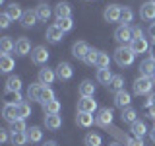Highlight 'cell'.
<instances>
[{
  "label": "cell",
  "instance_id": "obj_22",
  "mask_svg": "<svg viewBox=\"0 0 155 146\" xmlns=\"http://www.w3.org/2000/svg\"><path fill=\"white\" fill-rule=\"evenodd\" d=\"M78 90H80V96L81 97H93V94H95V86H93V82H91V80H84Z\"/></svg>",
  "mask_w": 155,
  "mask_h": 146
},
{
  "label": "cell",
  "instance_id": "obj_26",
  "mask_svg": "<svg viewBox=\"0 0 155 146\" xmlns=\"http://www.w3.org/2000/svg\"><path fill=\"white\" fill-rule=\"evenodd\" d=\"M43 111H45V115L60 113V101H58V99H51V101H47V103H43Z\"/></svg>",
  "mask_w": 155,
  "mask_h": 146
},
{
  "label": "cell",
  "instance_id": "obj_47",
  "mask_svg": "<svg viewBox=\"0 0 155 146\" xmlns=\"http://www.w3.org/2000/svg\"><path fill=\"white\" fill-rule=\"evenodd\" d=\"M132 31H134V39H136V37H143V29L140 27V26L132 27Z\"/></svg>",
  "mask_w": 155,
  "mask_h": 146
},
{
  "label": "cell",
  "instance_id": "obj_14",
  "mask_svg": "<svg viewBox=\"0 0 155 146\" xmlns=\"http://www.w3.org/2000/svg\"><path fill=\"white\" fill-rule=\"evenodd\" d=\"M54 78H56V72L52 70V68H41V70H39V82H41L43 86L52 84Z\"/></svg>",
  "mask_w": 155,
  "mask_h": 146
},
{
  "label": "cell",
  "instance_id": "obj_27",
  "mask_svg": "<svg viewBox=\"0 0 155 146\" xmlns=\"http://www.w3.org/2000/svg\"><path fill=\"white\" fill-rule=\"evenodd\" d=\"M4 101H6V105H19L23 101V97L19 92H8L6 90V94H4Z\"/></svg>",
  "mask_w": 155,
  "mask_h": 146
},
{
  "label": "cell",
  "instance_id": "obj_40",
  "mask_svg": "<svg viewBox=\"0 0 155 146\" xmlns=\"http://www.w3.org/2000/svg\"><path fill=\"white\" fill-rule=\"evenodd\" d=\"M56 26L66 33V31H72V27H74V22H72V18H62V19H56Z\"/></svg>",
  "mask_w": 155,
  "mask_h": 146
},
{
  "label": "cell",
  "instance_id": "obj_33",
  "mask_svg": "<svg viewBox=\"0 0 155 146\" xmlns=\"http://www.w3.org/2000/svg\"><path fill=\"white\" fill-rule=\"evenodd\" d=\"M35 12H37V16H39L41 22H47V19L52 16V10H51V6H47V4H39L35 8Z\"/></svg>",
  "mask_w": 155,
  "mask_h": 146
},
{
  "label": "cell",
  "instance_id": "obj_6",
  "mask_svg": "<svg viewBox=\"0 0 155 146\" xmlns=\"http://www.w3.org/2000/svg\"><path fill=\"white\" fill-rule=\"evenodd\" d=\"M78 111H80V113H95L97 101L93 97H81V99L78 101Z\"/></svg>",
  "mask_w": 155,
  "mask_h": 146
},
{
  "label": "cell",
  "instance_id": "obj_15",
  "mask_svg": "<svg viewBox=\"0 0 155 146\" xmlns=\"http://www.w3.org/2000/svg\"><path fill=\"white\" fill-rule=\"evenodd\" d=\"M87 53H89V45H87L85 41H78V43H74V47H72V55L76 58H81V61H84Z\"/></svg>",
  "mask_w": 155,
  "mask_h": 146
},
{
  "label": "cell",
  "instance_id": "obj_37",
  "mask_svg": "<svg viewBox=\"0 0 155 146\" xmlns=\"http://www.w3.org/2000/svg\"><path fill=\"white\" fill-rule=\"evenodd\" d=\"M132 19H134V12H132L128 6H124L122 12H120V22H122V26H128Z\"/></svg>",
  "mask_w": 155,
  "mask_h": 146
},
{
  "label": "cell",
  "instance_id": "obj_34",
  "mask_svg": "<svg viewBox=\"0 0 155 146\" xmlns=\"http://www.w3.org/2000/svg\"><path fill=\"white\" fill-rule=\"evenodd\" d=\"M27 138H29V142H41L43 140L41 127H31V129H27Z\"/></svg>",
  "mask_w": 155,
  "mask_h": 146
},
{
  "label": "cell",
  "instance_id": "obj_1",
  "mask_svg": "<svg viewBox=\"0 0 155 146\" xmlns=\"http://www.w3.org/2000/svg\"><path fill=\"white\" fill-rule=\"evenodd\" d=\"M134 58H136V53L128 45H126V47L120 45L114 51V61H116V64H118V66H130L134 62Z\"/></svg>",
  "mask_w": 155,
  "mask_h": 146
},
{
  "label": "cell",
  "instance_id": "obj_28",
  "mask_svg": "<svg viewBox=\"0 0 155 146\" xmlns=\"http://www.w3.org/2000/svg\"><path fill=\"white\" fill-rule=\"evenodd\" d=\"M10 142L14 146H25L29 142L27 133H10Z\"/></svg>",
  "mask_w": 155,
  "mask_h": 146
},
{
  "label": "cell",
  "instance_id": "obj_32",
  "mask_svg": "<svg viewBox=\"0 0 155 146\" xmlns=\"http://www.w3.org/2000/svg\"><path fill=\"white\" fill-rule=\"evenodd\" d=\"M145 133H147V127H145L143 121H136V123H132V134L136 136V138H142V136H145Z\"/></svg>",
  "mask_w": 155,
  "mask_h": 146
},
{
  "label": "cell",
  "instance_id": "obj_50",
  "mask_svg": "<svg viewBox=\"0 0 155 146\" xmlns=\"http://www.w3.org/2000/svg\"><path fill=\"white\" fill-rule=\"evenodd\" d=\"M149 138H151V140H153V142H155V127H153V129H151V130H149Z\"/></svg>",
  "mask_w": 155,
  "mask_h": 146
},
{
  "label": "cell",
  "instance_id": "obj_43",
  "mask_svg": "<svg viewBox=\"0 0 155 146\" xmlns=\"http://www.w3.org/2000/svg\"><path fill=\"white\" fill-rule=\"evenodd\" d=\"M18 113H19V119H27V117L31 115V105L25 103V101H21V103L18 105Z\"/></svg>",
  "mask_w": 155,
  "mask_h": 146
},
{
  "label": "cell",
  "instance_id": "obj_4",
  "mask_svg": "<svg viewBox=\"0 0 155 146\" xmlns=\"http://www.w3.org/2000/svg\"><path fill=\"white\" fill-rule=\"evenodd\" d=\"M120 12H122V8H120L118 4H109V6L105 8V12H103L105 22H109V23L120 22Z\"/></svg>",
  "mask_w": 155,
  "mask_h": 146
},
{
  "label": "cell",
  "instance_id": "obj_5",
  "mask_svg": "<svg viewBox=\"0 0 155 146\" xmlns=\"http://www.w3.org/2000/svg\"><path fill=\"white\" fill-rule=\"evenodd\" d=\"M31 61L35 62V64H45V62L48 61V51H47V47H43V45H37V47H33V51H31Z\"/></svg>",
  "mask_w": 155,
  "mask_h": 146
},
{
  "label": "cell",
  "instance_id": "obj_46",
  "mask_svg": "<svg viewBox=\"0 0 155 146\" xmlns=\"http://www.w3.org/2000/svg\"><path fill=\"white\" fill-rule=\"evenodd\" d=\"M10 22H12V19H10V16H8V14H6V12H4V14H2V16H0V26H2L4 29H6V27L10 26Z\"/></svg>",
  "mask_w": 155,
  "mask_h": 146
},
{
  "label": "cell",
  "instance_id": "obj_12",
  "mask_svg": "<svg viewBox=\"0 0 155 146\" xmlns=\"http://www.w3.org/2000/svg\"><path fill=\"white\" fill-rule=\"evenodd\" d=\"M72 76H74V68H72L70 62H60V64L56 66V78H60V80H70Z\"/></svg>",
  "mask_w": 155,
  "mask_h": 146
},
{
  "label": "cell",
  "instance_id": "obj_54",
  "mask_svg": "<svg viewBox=\"0 0 155 146\" xmlns=\"http://www.w3.org/2000/svg\"><path fill=\"white\" fill-rule=\"evenodd\" d=\"M109 146H120V144H118V142H110Z\"/></svg>",
  "mask_w": 155,
  "mask_h": 146
},
{
  "label": "cell",
  "instance_id": "obj_55",
  "mask_svg": "<svg viewBox=\"0 0 155 146\" xmlns=\"http://www.w3.org/2000/svg\"><path fill=\"white\" fill-rule=\"evenodd\" d=\"M151 78H153V80H155V70H153V76H151Z\"/></svg>",
  "mask_w": 155,
  "mask_h": 146
},
{
  "label": "cell",
  "instance_id": "obj_2",
  "mask_svg": "<svg viewBox=\"0 0 155 146\" xmlns=\"http://www.w3.org/2000/svg\"><path fill=\"white\" fill-rule=\"evenodd\" d=\"M153 78H147V76H140L138 80L134 82V94L136 96H149L153 90Z\"/></svg>",
  "mask_w": 155,
  "mask_h": 146
},
{
  "label": "cell",
  "instance_id": "obj_29",
  "mask_svg": "<svg viewBox=\"0 0 155 146\" xmlns=\"http://www.w3.org/2000/svg\"><path fill=\"white\" fill-rule=\"evenodd\" d=\"M12 51H16V43L10 37H2L0 39V53H2V55H10Z\"/></svg>",
  "mask_w": 155,
  "mask_h": 146
},
{
  "label": "cell",
  "instance_id": "obj_11",
  "mask_svg": "<svg viewBox=\"0 0 155 146\" xmlns=\"http://www.w3.org/2000/svg\"><path fill=\"white\" fill-rule=\"evenodd\" d=\"M130 103H132V96H130L126 90L114 94V105L118 107V109H126V107H130Z\"/></svg>",
  "mask_w": 155,
  "mask_h": 146
},
{
  "label": "cell",
  "instance_id": "obj_35",
  "mask_svg": "<svg viewBox=\"0 0 155 146\" xmlns=\"http://www.w3.org/2000/svg\"><path fill=\"white\" fill-rule=\"evenodd\" d=\"M6 90L8 92H19V90H21V78L10 76L8 80H6Z\"/></svg>",
  "mask_w": 155,
  "mask_h": 146
},
{
  "label": "cell",
  "instance_id": "obj_48",
  "mask_svg": "<svg viewBox=\"0 0 155 146\" xmlns=\"http://www.w3.org/2000/svg\"><path fill=\"white\" fill-rule=\"evenodd\" d=\"M8 138H10V136H8V130L6 129H0V142H6Z\"/></svg>",
  "mask_w": 155,
  "mask_h": 146
},
{
  "label": "cell",
  "instance_id": "obj_45",
  "mask_svg": "<svg viewBox=\"0 0 155 146\" xmlns=\"http://www.w3.org/2000/svg\"><path fill=\"white\" fill-rule=\"evenodd\" d=\"M126 144H128V146H143V140L134 136V138H126Z\"/></svg>",
  "mask_w": 155,
  "mask_h": 146
},
{
  "label": "cell",
  "instance_id": "obj_56",
  "mask_svg": "<svg viewBox=\"0 0 155 146\" xmlns=\"http://www.w3.org/2000/svg\"><path fill=\"white\" fill-rule=\"evenodd\" d=\"M151 2H153V4H155V0H151Z\"/></svg>",
  "mask_w": 155,
  "mask_h": 146
},
{
  "label": "cell",
  "instance_id": "obj_49",
  "mask_svg": "<svg viewBox=\"0 0 155 146\" xmlns=\"http://www.w3.org/2000/svg\"><path fill=\"white\" fill-rule=\"evenodd\" d=\"M147 33H149V37H151L153 41H155V22H151V26L147 27Z\"/></svg>",
  "mask_w": 155,
  "mask_h": 146
},
{
  "label": "cell",
  "instance_id": "obj_38",
  "mask_svg": "<svg viewBox=\"0 0 155 146\" xmlns=\"http://www.w3.org/2000/svg\"><path fill=\"white\" fill-rule=\"evenodd\" d=\"M10 133H27V125H25V119H18L12 123V129Z\"/></svg>",
  "mask_w": 155,
  "mask_h": 146
},
{
  "label": "cell",
  "instance_id": "obj_13",
  "mask_svg": "<svg viewBox=\"0 0 155 146\" xmlns=\"http://www.w3.org/2000/svg\"><path fill=\"white\" fill-rule=\"evenodd\" d=\"M130 49H132L136 55H142V53H147L149 43H147V39H145V37H136L134 41L130 43Z\"/></svg>",
  "mask_w": 155,
  "mask_h": 146
},
{
  "label": "cell",
  "instance_id": "obj_9",
  "mask_svg": "<svg viewBox=\"0 0 155 146\" xmlns=\"http://www.w3.org/2000/svg\"><path fill=\"white\" fill-rule=\"evenodd\" d=\"M62 37H64V31H62V29L58 27L56 23L47 29V41H48V43H52V45L60 43V41H62Z\"/></svg>",
  "mask_w": 155,
  "mask_h": 146
},
{
  "label": "cell",
  "instance_id": "obj_23",
  "mask_svg": "<svg viewBox=\"0 0 155 146\" xmlns=\"http://www.w3.org/2000/svg\"><path fill=\"white\" fill-rule=\"evenodd\" d=\"M41 92H43V84L37 82V84H31L27 88V97L31 101H41Z\"/></svg>",
  "mask_w": 155,
  "mask_h": 146
},
{
  "label": "cell",
  "instance_id": "obj_25",
  "mask_svg": "<svg viewBox=\"0 0 155 146\" xmlns=\"http://www.w3.org/2000/svg\"><path fill=\"white\" fill-rule=\"evenodd\" d=\"M76 123L80 125L81 129H89V127L93 125V113H80V111H78Z\"/></svg>",
  "mask_w": 155,
  "mask_h": 146
},
{
  "label": "cell",
  "instance_id": "obj_44",
  "mask_svg": "<svg viewBox=\"0 0 155 146\" xmlns=\"http://www.w3.org/2000/svg\"><path fill=\"white\" fill-rule=\"evenodd\" d=\"M109 62H110V58H109V55L107 53H103V51H99V57H97V68H109Z\"/></svg>",
  "mask_w": 155,
  "mask_h": 146
},
{
  "label": "cell",
  "instance_id": "obj_10",
  "mask_svg": "<svg viewBox=\"0 0 155 146\" xmlns=\"http://www.w3.org/2000/svg\"><path fill=\"white\" fill-rule=\"evenodd\" d=\"M31 51H33V49H31V41H29L27 37H19L16 41V55L18 57H25Z\"/></svg>",
  "mask_w": 155,
  "mask_h": 146
},
{
  "label": "cell",
  "instance_id": "obj_8",
  "mask_svg": "<svg viewBox=\"0 0 155 146\" xmlns=\"http://www.w3.org/2000/svg\"><path fill=\"white\" fill-rule=\"evenodd\" d=\"M95 123L99 127H109L113 123V109H109V107H103V109L99 111V115L95 117Z\"/></svg>",
  "mask_w": 155,
  "mask_h": 146
},
{
  "label": "cell",
  "instance_id": "obj_39",
  "mask_svg": "<svg viewBox=\"0 0 155 146\" xmlns=\"http://www.w3.org/2000/svg\"><path fill=\"white\" fill-rule=\"evenodd\" d=\"M51 99H56L54 97V92L51 90V88L48 86H43V92H41V101H39V103H47V101H51Z\"/></svg>",
  "mask_w": 155,
  "mask_h": 146
},
{
  "label": "cell",
  "instance_id": "obj_51",
  "mask_svg": "<svg viewBox=\"0 0 155 146\" xmlns=\"http://www.w3.org/2000/svg\"><path fill=\"white\" fill-rule=\"evenodd\" d=\"M149 117L155 119V107H149Z\"/></svg>",
  "mask_w": 155,
  "mask_h": 146
},
{
  "label": "cell",
  "instance_id": "obj_20",
  "mask_svg": "<svg viewBox=\"0 0 155 146\" xmlns=\"http://www.w3.org/2000/svg\"><path fill=\"white\" fill-rule=\"evenodd\" d=\"M153 70H155V61H153V58H145L142 64H140V74H142V76L151 78Z\"/></svg>",
  "mask_w": 155,
  "mask_h": 146
},
{
  "label": "cell",
  "instance_id": "obj_3",
  "mask_svg": "<svg viewBox=\"0 0 155 146\" xmlns=\"http://www.w3.org/2000/svg\"><path fill=\"white\" fill-rule=\"evenodd\" d=\"M114 39H116V41H118L122 47L130 45V43L134 41V31H132V27H128V26H120V27H116V31H114Z\"/></svg>",
  "mask_w": 155,
  "mask_h": 146
},
{
  "label": "cell",
  "instance_id": "obj_21",
  "mask_svg": "<svg viewBox=\"0 0 155 146\" xmlns=\"http://www.w3.org/2000/svg\"><path fill=\"white\" fill-rule=\"evenodd\" d=\"M6 14L10 16V19L12 22H16V19H21V16H23V10H21V6L19 4H8L6 6Z\"/></svg>",
  "mask_w": 155,
  "mask_h": 146
},
{
  "label": "cell",
  "instance_id": "obj_53",
  "mask_svg": "<svg viewBox=\"0 0 155 146\" xmlns=\"http://www.w3.org/2000/svg\"><path fill=\"white\" fill-rule=\"evenodd\" d=\"M151 58L155 61V41H153V45H151Z\"/></svg>",
  "mask_w": 155,
  "mask_h": 146
},
{
  "label": "cell",
  "instance_id": "obj_42",
  "mask_svg": "<svg viewBox=\"0 0 155 146\" xmlns=\"http://www.w3.org/2000/svg\"><path fill=\"white\" fill-rule=\"evenodd\" d=\"M97 57H99V51H95V49H89V53L85 55L84 62H85L87 66H95V64H97Z\"/></svg>",
  "mask_w": 155,
  "mask_h": 146
},
{
  "label": "cell",
  "instance_id": "obj_16",
  "mask_svg": "<svg viewBox=\"0 0 155 146\" xmlns=\"http://www.w3.org/2000/svg\"><path fill=\"white\" fill-rule=\"evenodd\" d=\"M2 117L8 121L10 125L14 123V121H18L19 119V113H18V105H4V109H2Z\"/></svg>",
  "mask_w": 155,
  "mask_h": 146
},
{
  "label": "cell",
  "instance_id": "obj_7",
  "mask_svg": "<svg viewBox=\"0 0 155 146\" xmlns=\"http://www.w3.org/2000/svg\"><path fill=\"white\" fill-rule=\"evenodd\" d=\"M140 18L145 19V22H155V4L149 0V2H143L140 6Z\"/></svg>",
  "mask_w": 155,
  "mask_h": 146
},
{
  "label": "cell",
  "instance_id": "obj_41",
  "mask_svg": "<svg viewBox=\"0 0 155 146\" xmlns=\"http://www.w3.org/2000/svg\"><path fill=\"white\" fill-rule=\"evenodd\" d=\"M84 140H85V146H101V136L95 133H87Z\"/></svg>",
  "mask_w": 155,
  "mask_h": 146
},
{
  "label": "cell",
  "instance_id": "obj_24",
  "mask_svg": "<svg viewBox=\"0 0 155 146\" xmlns=\"http://www.w3.org/2000/svg\"><path fill=\"white\" fill-rule=\"evenodd\" d=\"M14 66H16V61H14L10 55H2L0 57V70L4 72V74H8V72L14 70Z\"/></svg>",
  "mask_w": 155,
  "mask_h": 146
},
{
  "label": "cell",
  "instance_id": "obj_19",
  "mask_svg": "<svg viewBox=\"0 0 155 146\" xmlns=\"http://www.w3.org/2000/svg\"><path fill=\"white\" fill-rule=\"evenodd\" d=\"M45 127L48 130H56L62 127V117L60 115H45Z\"/></svg>",
  "mask_w": 155,
  "mask_h": 146
},
{
  "label": "cell",
  "instance_id": "obj_30",
  "mask_svg": "<svg viewBox=\"0 0 155 146\" xmlns=\"http://www.w3.org/2000/svg\"><path fill=\"white\" fill-rule=\"evenodd\" d=\"M120 117H122L124 123H130V125H132V123L138 121V111H136L134 107H126V109H122V115H120Z\"/></svg>",
  "mask_w": 155,
  "mask_h": 146
},
{
  "label": "cell",
  "instance_id": "obj_17",
  "mask_svg": "<svg viewBox=\"0 0 155 146\" xmlns=\"http://www.w3.org/2000/svg\"><path fill=\"white\" fill-rule=\"evenodd\" d=\"M54 14H56V19L70 18L72 16V6L68 2H58L56 6H54Z\"/></svg>",
  "mask_w": 155,
  "mask_h": 146
},
{
  "label": "cell",
  "instance_id": "obj_18",
  "mask_svg": "<svg viewBox=\"0 0 155 146\" xmlns=\"http://www.w3.org/2000/svg\"><path fill=\"white\" fill-rule=\"evenodd\" d=\"M37 19H39V16H37L35 10H25L23 16H21V26L23 27H33L37 23Z\"/></svg>",
  "mask_w": 155,
  "mask_h": 146
},
{
  "label": "cell",
  "instance_id": "obj_36",
  "mask_svg": "<svg viewBox=\"0 0 155 146\" xmlns=\"http://www.w3.org/2000/svg\"><path fill=\"white\" fill-rule=\"evenodd\" d=\"M97 80H99L101 84L109 86V84H110V80H113V74H110L109 68H99V70H97Z\"/></svg>",
  "mask_w": 155,
  "mask_h": 146
},
{
  "label": "cell",
  "instance_id": "obj_31",
  "mask_svg": "<svg viewBox=\"0 0 155 146\" xmlns=\"http://www.w3.org/2000/svg\"><path fill=\"white\" fill-rule=\"evenodd\" d=\"M109 90H110V92H114V94L122 92V90H124V78L120 76V74L113 76V80H110V84H109Z\"/></svg>",
  "mask_w": 155,
  "mask_h": 146
},
{
  "label": "cell",
  "instance_id": "obj_52",
  "mask_svg": "<svg viewBox=\"0 0 155 146\" xmlns=\"http://www.w3.org/2000/svg\"><path fill=\"white\" fill-rule=\"evenodd\" d=\"M43 146H58V144L54 142V140H48V142H45V144H43Z\"/></svg>",
  "mask_w": 155,
  "mask_h": 146
}]
</instances>
